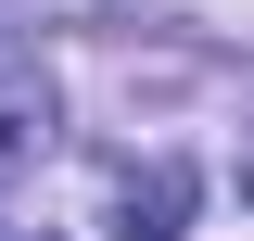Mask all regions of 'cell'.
I'll return each mask as SVG.
<instances>
[{
	"mask_svg": "<svg viewBox=\"0 0 254 241\" xmlns=\"http://www.w3.org/2000/svg\"><path fill=\"white\" fill-rule=\"evenodd\" d=\"M178 216H190V178H178V165H153V178L115 190V241H178Z\"/></svg>",
	"mask_w": 254,
	"mask_h": 241,
	"instance_id": "6da1fadb",
	"label": "cell"
}]
</instances>
